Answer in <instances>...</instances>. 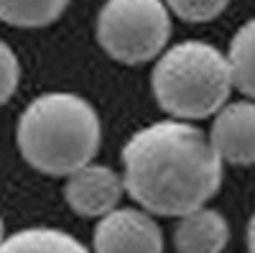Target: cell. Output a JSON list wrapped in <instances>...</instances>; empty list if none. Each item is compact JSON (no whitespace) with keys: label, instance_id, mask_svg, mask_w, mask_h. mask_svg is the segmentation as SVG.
Wrapping results in <instances>:
<instances>
[{"label":"cell","instance_id":"6da1fadb","mask_svg":"<svg viewBox=\"0 0 255 253\" xmlns=\"http://www.w3.org/2000/svg\"><path fill=\"white\" fill-rule=\"evenodd\" d=\"M220 184L222 159L191 123H151L123 149V187L145 213L181 218L204 207Z\"/></svg>","mask_w":255,"mask_h":253},{"label":"cell","instance_id":"7a4b0ae2","mask_svg":"<svg viewBox=\"0 0 255 253\" xmlns=\"http://www.w3.org/2000/svg\"><path fill=\"white\" fill-rule=\"evenodd\" d=\"M18 149L33 169L51 177H69L90 164L102 141L100 115L79 95H38L18 118Z\"/></svg>","mask_w":255,"mask_h":253},{"label":"cell","instance_id":"3957f363","mask_svg":"<svg viewBox=\"0 0 255 253\" xmlns=\"http://www.w3.org/2000/svg\"><path fill=\"white\" fill-rule=\"evenodd\" d=\"M232 87L227 56L199 38H186L163 49L151 74L156 102L176 120L215 115L230 100Z\"/></svg>","mask_w":255,"mask_h":253},{"label":"cell","instance_id":"277c9868","mask_svg":"<svg viewBox=\"0 0 255 253\" xmlns=\"http://www.w3.org/2000/svg\"><path fill=\"white\" fill-rule=\"evenodd\" d=\"M171 38V13L163 0H108L97 13V41L120 64L156 59Z\"/></svg>","mask_w":255,"mask_h":253},{"label":"cell","instance_id":"5b68a950","mask_svg":"<svg viewBox=\"0 0 255 253\" xmlns=\"http://www.w3.org/2000/svg\"><path fill=\"white\" fill-rule=\"evenodd\" d=\"M95 253H163L156 220L133 207H115L95 228Z\"/></svg>","mask_w":255,"mask_h":253},{"label":"cell","instance_id":"8992f818","mask_svg":"<svg viewBox=\"0 0 255 253\" xmlns=\"http://www.w3.org/2000/svg\"><path fill=\"white\" fill-rule=\"evenodd\" d=\"M125 192L123 177L110 166L84 164L72 172L64 184V200L82 218H102L118 207Z\"/></svg>","mask_w":255,"mask_h":253},{"label":"cell","instance_id":"52a82bcc","mask_svg":"<svg viewBox=\"0 0 255 253\" xmlns=\"http://www.w3.org/2000/svg\"><path fill=\"white\" fill-rule=\"evenodd\" d=\"M209 143L222 161L248 166L255 164V102H225L212 123Z\"/></svg>","mask_w":255,"mask_h":253},{"label":"cell","instance_id":"ba28073f","mask_svg":"<svg viewBox=\"0 0 255 253\" xmlns=\"http://www.w3.org/2000/svg\"><path fill=\"white\" fill-rule=\"evenodd\" d=\"M230 241L227 220L209 207H199L181 215L174 243L179 253H222Z\"/></svg>","mask_w":255,"mask_h":253},{"label":"cell","instance_id":"9c48e42d","mask_svg":"<svg viewBox=\"0 0 255 253\" xmlns=\"http://www.w3.org/2000/svg\"><path fill=\"white\" fill-rule=\"evenodd\" d=\"M0 253H90V251L64 230L26 228L0 243Z\"/></svg>","mask_w":255,"mask_h":253},{"label":"cell","instance_id":"30bf717a","mask_svg":"<svg viewBox=\"0 0 255 253\" xmlns=\"http://www.w3.org/2000/svg\"><path fill=\"white\" fill-rule=\"evenodd\" d=\"M72 0H0V20L15 28H44L61 18Z\"/></svg>","mask_w":255,"mask_h":253},{"label":"cell","instance_id":"8fae6325","mask_svg":"<svg viewBox=\"0 0 255 253\" xmlns=\"http://www.w3.org/2000/svg\"><path fill=\"white\" fill-rule=\"evenodd\" d=\"M227 61L232 72V84L248 97L255 100V18L240 26V31L232 36Z\"/></svg>","mask_w":255,"mask_h":253},{"label":"cell","instance_id":"7c38bea8","mask_svg":"<svg viewBox=\"0 0 255 253\" xmlns=\"http://www.w3.org/2000/svg\"><path fill=\"white\" fill-rule=\"evenodd\" d=\"M168 13L186 20V23H207L225 13L230 0H163Z\"/></svg>","mask_w":255,"mask_h":253},{"label":"cell","instance_id":"4fadbf2b","mask_svg":"<svg viewBox=\"0 0 255 253\" xmlns=\"http://www.w3.org/2000/svg\"><path fill=\"white\" fill-rule=\"evenodd\" d=\"M18 82H20L18 56H15V51L5 44V41H0V108L15 95Z\"/></svg>","mask_w":255,"mask_h":253},{"label":"cell","instance_id":"5bb4252c","mask_svg":"<svg viewBox=\"0 0 255 253\" xmlns=\"http://www.w3.org/2000/svg\"><path fill=\"white\" fill-rule=\"evenodd\" d=\"M248 248H250V253H255V215L248 223Z\"/></svg>","mask_w":255,"mask_h":253},{"label":"cell","instance_id":"9a60e30c","mask_svg":"<svg viewBox=\"0 0 255 253\" xmlns=\"http://www.w3.org/2000/svg\"><path fill=\"white\" fill-rule=\"evenodd\" d=\"M5 241V223H3V218H0V243Z\"/></svg>","mask_w":255,"mask_h":253}]
</instances>
